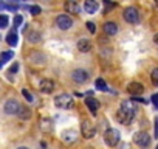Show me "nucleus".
<instances>
[{
  "instance_id": "nucleus-31",
  "label": "nucleus",
  "mask_w": 158,
  "mask_h": 149,
  "mask_svg": "<svg viewBox=\"0 0 158 149\" xmlns=\"http://www.w3.org/2000/svg\"><path fill=\"white\" fill-rule=\"evenodd\" d=\"M150 101H152V104L158 109V93H153V95H152V98H150Z\"/></svg>"
},
{
  "instance_id": "nucleus-22",
  "label": "nucleus",
  "mask_w": 158,
  "mask_h": 149,
  "mask_svg": "<svg viewBox=\"0 0 158 149\" xmlns=\"http://www.w3.org/2000/svg\"><path fill=\"white\" fill-rule=\"evenodd\" d=\"M28 40L33 42V44L39 42V40H40V33H39V31H31V33L28 34Z\"/></svg>"
},
{
  "instance_id": "nucleus-14",
  "label": "nucleus",
  "mask_w": 158,
  "mask_h": 149,
  "mask_svg": "<svg viewBox=\"0 0 158 149\" xmlns=\"http://www.w3.org/2000/svg\"><path fill=\"white\" fill-rule=\"evenodd\" d=\"M102 30H104V33H106L107 36H115V34L118 33V25H116L115 22L109 20V22H106V23L102 25Z\"/></svg>"
},
{
  "instance_id": "nucleus-8",
  "label": "nucleus",
  "mask_w": 158,
  "mask_h": 149,
  "mask_svg": "<svg viewBox=\"0 0 158 149\" xmlns=\"http://www.w3.org/2000/svg\"><path fill=\"white\" fill-rule=\"evenodd\" d=\"M3 110H5V113H8V115H17L19 110H20V104H19L16 100H8V101L5 103V106H3Z\"/></svg>"
},
{
  "instance_id": "nucleus-27",
  "label": "nucleus",
  "mask_w": 158,
  "mask_h": 149,
  "mask_svg": "<svg viewBox=\"0 0 158 149\" xmlns=\"http://www.w3.org/2000/svg\"><path fill=\"white\" fill-rule=\"evenodd\" d=\"M28 10H30V13H31L33 16H39V14H40V11H42V10H40V6H37V5H33V6H30Z\"/></svg>"
},
{
  "instance_id": "nucleus-32",
  "label": "nucleus",
  "mask_w": 158,
  "mask_h": 149,
  "mask_svg": "<svg viewBox=\"0 0 158 149\" xmlns=\"http://www.w3.org/2000/svg\"><path fill=\"white\" fill-rule=\"evenodd\" d=\"M155 137L158 138V118H155Z\"/></svg>"
},
{
  "instance_id": "nucleus-38",
  "label": "nucleus",
  "mask_w": 158,
  "mask_h": 149,
  "mask_svg": "<svg viewBox=\"0 0 158 149\" xmlns=\"http://www.w3.org/2000/svg\"><path fill=\"white\" fill-rule=\"evenodd\" d=\"M155 2H156V3H158V0H155Z\"/></svg>"
},
{
  "instance_id": "nucleus-24",
  "label": "nucleus",
  "mask_w": 158,
  "mask_h": 149,
  "mask_svg": "<svg viewBox=\"0 0 158 149\" xmlns=\"http://www.w3.org/2000/svg\"><path fill=\"white\" fill-rule=\"evenodd\" d=\"M8 23H10L8 16H5V14H0V28H6V27H8Z\"/></svg>"
},
{
  "instance_id": "nucleus-20",
  "label": "nucleus",
  "mask_w": 158,
  "mask_h": 149,
  "mask_svg": "<svg viewBox=\"0 0 158 149\" xmlns=\"http://www.w3.org/2000/svg\"><path fill=\"white\" fill-rule=\"evenodd\" d=\"M22 120H28L30 117H31V110L28 109V107H20V110H19V113H17Z\"/></svg>"
},
{
  "instance_id": "nucleus-30",
  "label": "nucleus",
  "mask_w": 158,
  "mask_h": 149,
  "mask_svg": "<svg viewBox=\"0 0 158 149\" xmlns=\"http://www.w3.org/2000/svg\"><path fill=\"white\" fill-rule=\"evenodd\" d=\"M17 70H19V64H17V62H14V64L11 65V68H10V71H8V73H10V74H13V73H17Z\"/></svg>"
},
{
  "instance_id": "nucleus-5",
  "label": "nucleus",
  "mask_w": 158,
  "mask_h": 149,
  "mask_svg": "<svg viewBox=\"0 0 158 149\" xmlns=\"http://www.w3.org/2000/svg\"><path fill=\"white\" fill-rule=\"evenodd\" d=\"M71 79L77 84H84L89 81V71L84 68H76L71 71Z\"/></svg>"
},
{
  "instance_id": "nucleus-4",
  "label": "nucleus",
  "mask_w": 158,
  "mask_h": 149,
  "mask_svg": "<svg viewBox=\"0 0 158 149\" xmlns=\"http://www.w3.org/2000/svg\"><path fill=\"white\" fill-rule=\"evenodd\" d=\"M123 16H124V20L129 22V23H133V25H135V23L139 22V13H138V10H136L135 6L126 8L124 13H123Z\"/></svg>"
},
{
  "instance_id": "nucleus-12",
  "label": "nucleus",
  "mask_w": 158,
  "mask_h": 149,
  "mask_svg": "<svg viewBox=\"0 0 158 149\" xmlns=\"http://www.w3.org/2000/svg\"><path fill=\"white\" fill-rule=\"evenodd\" d=\"M127 92H129L132 96H136V95H141V93L144 92V87H143V84H139V83H130V84L127 86Z\"/></svg>"
},
{
  "instance_id": "nucleus-19",
  "label": "nucleus",
  "mask_w": 158,
  "mask_h": 149,
  "mask_svg": "<svg viewBox=\"0 0 158 149\" xmlns=\"http://www.w3.org/2000/svg\"><path fill=\"white\" fill-rule=\"evenodd\" d=\"M95 87H96L98 90H102V92H107V90H109V89H107L106 81H104V79H101V78H98V79L95 81Z\"/></svg>"
},
{
  "instance_id": "nucleus-37",
  "label": "nucleus",
  "mask_w": 158,
  "mask_h": 149,
  "mask_svg": "<svg viewBox=\"0 0 158 149\" xmlns=\"http://www.w3.org/2000/svg\"><path fill=\"white\" fill-rule=\"evenodd\" d=\"M10 2H17V0H10Z\"/></svg>"
},
{
  "instance_id": "nucleus-21",
  "label": "nucleus",
  "mask_w": 158,
  "mask_h": 149,
  "mask_svg": "<svg viewBox=\"0 0 158 149\" xmlns=\"http://www.w3.org/2000/svg\"><path fill=\"white\" fill-rule=\"evenodd\" d=\"M13 56H14L13 51H3L2 54H0V62L5 64V62H8L10 59H13Z\"/></svg>"
},
{
  "instance_id": "nucleus-15",
  "label": "nucleus",
  "mask_w": 158,
  "mask_h": 149,
  "mask_svg": "<svg viewBox=\"0 0 158 149\" xmlns=\"http://www.w3.org/2000/svg\"><path fill=\"white\" fill-rule=\"evenodd\" d=\"M64 8H65L67 13H71V14H79L81 13V8H79V5L74 2V0H67Z\"/></svg>"
},
{
  "instance_id": "nucleus-7",
  "label": "nucleus",
  "mask_w": 158,
  "mask_h": 149,
  "mask_svg": "<svg viewBox=\"0 0 158 149\" xmlns=\"http://www.w3.org/2000/svg\"><path fill=\"white\" fill-rule=\"evenodd\" d=\"M56 25H57L59 30H70V28L73 27V20H71L70 16L60 14V16L56 17Z\"/></svg>"
},
{
  "instance_id": "nucleus-28",
  "label": "nucleus",
  "mask_w": 158,
  "mask_h": 149,
  "mask_svg": "<svg viewBox=\"0 0 158 149\" xmlns=\"http://www.w3.org/2000/svg\"><path fill=\"white\" fill-rule=\"evenodd\" d=\"M22 23H23V17H22L20 14H17V16L14 17V27L17 28V27H20Z\"/></svg>"
},
{
  "instance_id": "nucleus-10",
  "label": "nucleus",
  "mask_w": 158,
  "mask_h": 149,
  "mask_svg": "<svg viewBox=\"0 0 158 149\" xmlns=\"http://www.w3.org/2000/svg\"><path fill=\"white\" fill-rule=\"evenodd\" d=\"M60 137H62V141L67 143V144L74 143V141L77 140V134H76V130H73V129H65V130L60 134Z\"/></svg>"
},
{
  "instance_id": "nucleus-6",
  "label": "nucleus",
  "mask_w": 158,
  "mask_h": 149,
  "mask_svg": "<svg viewBox=\"0 0 158 149\" xmlns=\"http://www.w3.org/2000/svg\"><path fill=\"white\" fill-rule=\"evenodd\" d=\"M133 143L141 147H147L150 144V135L147 132H136L133 135Z\"/></svg>"
},
{
  "instance_id": "nucleus-13",
  "label": "nucleus",
  "mask_w": 158,
  "mask_h": 149,
  "mask_svg": "<svg viewBox=\"0 0 158 149\" xmlns=\"http://www.w3.org/2000/svg\"><path fill=\"white\" fill-rule=\"evenodd\" d=\"M85 104H87V107H89V110L93 113V115H96L98 113V110H99V107H101V104H99V101L96 100V98H85Z\"/></svg>"
},
{
  "instance_id": "nucleus-34",
  "label": "nucleus",
  "mask_w": 158,
  "mask_h": 149,
  "mask_svg": "<svg viewBox=\"0 0 158 149\" xmlns=\"http://www.w3.org/2000/svg\"><path fill=\"white\" fill-rule=\"evenodd\" d=\"M153 42H155V44H156V45H158V33H156V34H155V36H153Z\"/></svg>"
},
{
  "instance_id": "nucleus-35",
  "label": "nucleus",
  "mask_w": 158,
  "mask_h": 149,
  "mask_svg": "<svg viewBox=\"0 0 158 149\" xmlns=\"http://www.w3.org/2000/svg\"><path fill=\"white\" fill-rule=\"evenodd\" d=\"M123 149H129V144H123Z\"/></svg>"
},
{
  "instance_id": "nucleus-11",
  "label": "nucleus",
  "mask_w": 158,
  "mask_h": 149,
  "mask_svg": "<svg viewBox=\"0 0 158 149\" xmlns=\"http://www.w3.org/2000/svg\"><path fill=\"white\" fill-rule=\"evenodd\" d=\"M39 89H40V92L42 93H51L53 90H54V81L53 79H42L40 81V84H39Z\"/></svg>"
},
{
  "instance_id": "nucleus-36",
  "label": "nucleus",
  "mask_w": 158,
  "mask_h": 149,
  "mask_svg": "<svg viewBox=\"0 0 158 149\" xmlns=\"http://www.w3.org/2000/svg\"><path fill=\"white\" fill-rule=\"evenodd\" d=\"M17 149H28L27 146H20V147H17Z\"/></svg>"
},
{
  "instance_id": "nucleus-33",
  "label": "nucleus",
  "mask_w": 158,
  "mask_h": 149,
  "mask_svg": "<svg viewBox=\"0 0 158 149\" xmlns=\"http://www.w3.org/2000/svg\"><path fill=\"white\" fill-rule=\"evenodd\" d=\"M3 10H6V3L5 2H0V11H3Z\"/></svg>"
},
{
  "instance_id": "nucleus-26",
  "label": "nucleus",
  "mask_w": 158,
  "mask_h": 149,
  "mask_svg": "<svg viewBox=\"0 0 158 149\" xmlns=\"http://www.w3.org/2000/svg\"><path fill=\"white\" fill-rule=\"evenodd\" d=\"M22 95L25 96V100H27L28 103H34V96H33V95H31V93H30L27 89H23V90H22Z\"/></svg>"
},
{
  "instance_id": "nucleus-23",
  "label": "nucleus",
  "mask_w": 158,
  "mask_h": 149,
  "mask_svg": "<svg viewBox=\"0 0 158 149\" xmlns=\"http://www.w3.org/2000/svg\"><path fill=\"white\" fill-rule=\"evenodd\" d=\"M150 79H152V84H153V86H158V67L152 70V73H150Z\"/></svg>"
},
{
  "instance_id": "nucleus-18",
  "label": "nucleus",
  "mask_w": 158,
  "mask_h": 149,
  "mask_svg": "<svg viewBox=\"0 0 158 149\" xmlns=\"http://www.w3.org/2000/svg\"><path fill=\"white\" fill-rule=\"evenodd\" d=\"M17 42H19V34H17V31H16V30L10 31L8 36H6V44H8L10 47H16Z\"/></svg>"
},
{
  "instance_id": "nucleus-1",
  "label": "nucleus",
  "mask_w": 158,
  "mask_h": 149,
  "mask_svg": "<svg viewBox=\"0 0 158 149\" xmlns=\"http://www.w3.org/2000/svg\"><path fill=\"white\" fill-rule=\"evenodd\" d=\"M135 104L132 100H127V101H123L119 109H118V113H116V120L121 123V124H129L132 120H133V115H135Z\"/></svg>"
},
{
  "instance_id": "nucleus-39",
  "label": "nucleus",
  "mask_w": 158,
  "mask_h": 149,
  "mask_svg": "<svg viewBox=\"0 0 158 149\" xmlns=\"http://www.w3.org/2000/svg\"><path fill=\"white\" fill-rule=\"evenodd\" d=\"M155 149H158V146H156V147H155Z\"/></svg>"
},
{
  "instance_id": "nucleus-3",
  "label": "nucleus",
  "mask_w": 158,
  "mask_h": 149,
  "mask_svg": "<svg viewBox=\"0 0 158 149\" xmlns=\"http://www.w3.org/2000/svg\"><path fill=\"white\" fill-rule=\"evenodd\" d=\"M119 140H121V134H119L118 129H107V130H106V134H104V141H106L107 146L115 147V146L119 143Z\"/></svg>"
},
{
  "instance_id": "nucleus-25",
  "label": "nucleus",
  "mask_w": 158,
  "mask_h": 149,
  "mask_svg": "<svg viewBox=\"0 0 158 149\" xmlns=\"http://www.w3.org/2000/svg\"><path fill=\"white\" fill-rule=\"evenodd\" d=\"M102 2H104V13H109L112 8H115V3L112 0H102Z\"/></svg>"
},
{
  "instance_id": "nucleus-2",
  "label": "nucleus",
  "mask_w": 158,
  "mask_h": 149,
  "mask_svg": "<svg viewBox=\"0 0 158 149\" xmlns=\"http://www.w3.org/2000/svg\"><path fill=\"white\" fill-rule=\"evenodd\" d=\"M54 104H56V107H59V109H70V107H73L74 100H73V96L68 95V93H60V95H57V96L54 98Z\"/></svg>"
},
{
  "instance_id": "nucleus-16",
  "label": "nucleus",
  "mask_w": 158,
  "mask_h": 149,
  "mask_svg": "<svg viewBox=\"0 0 158 149\" xmlns=\"http://www.w3.org/2000/svg\"><path fill=\"white\" fill-rule=\"evenodd\" d=\"M98 8H99V3L96 2V0H85L84 2V10L89 14H95L98 11Z\"/></svg>"
},
{
  "instance_id": "nucleus-9",
  "label": "nucleus",
  "mask_w": 158,
  "mask_h": 149,
  "mask_svg": "<svg viewBox=\"0 0 158 149\" xmlns=\"http://www.w3.org/2000/svg\"><path fill=\"white\" fill-rule=\"evenodd\" d=\"M81 132L84 135V138H93L96 134V127L90 123V121H82L81 124Z\"/></svg>"
},
{
  "instance_id": "nucleus-17",
  "label": "nucleus",
  "mask_w": 158,
  "mask_h": 149,
  "mask_svg": "<svg viewBox=\"0 0 158 149\" xmlns=\"http://www.w3.org/2000/svg\"><path fill=\"white\" fill-rule=\"evenodd\" d=\"M77 50L81 53H89L92 50V42L89 39H81L77 40Z\"/></svg>"
},
{
  "instance_id": "nucleus-29",
  "label": "nucleus",
  "mask_w": 158,
  "mask_h": 149,
  "mask_svg": "<svg viewBox=\"0 0 158 149\" xmlns=\"http://www.w3.org/2000/svg\"><path fill=\"white\" fill-rule=\"evenodd\" d=\"M87 30L93 34V33H96V27H95V23L93 22H87Z\"/></svg>"
}]
</instances>
